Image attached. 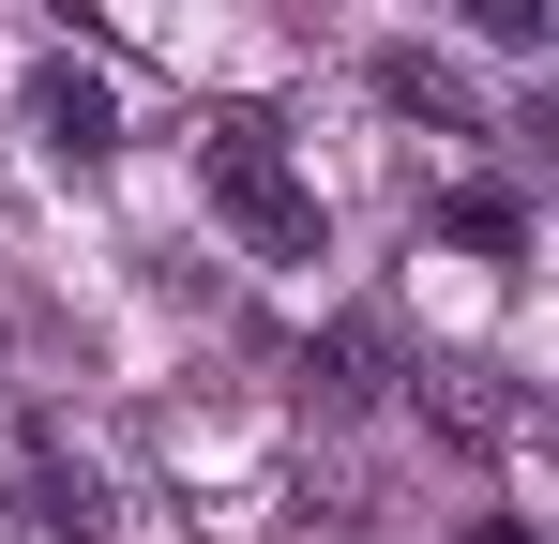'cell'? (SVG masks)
Segmentation results:
<instances>
[{
  "label": "cell",
  "instance_id": "6",
  "mask_svg": "<svg viewBox=\"0 0 559 544\" xmlns=\"http://www.w3.org/2000/svg\"><path fill=\"white\" fill-rule=\"evenodd\" d=\"M454 544H545V530H530V515H468Z\"/></svg>",
  "mask_w": 559,
  "mask_h": 544
},
{
  "label": "cell",
  "instance_id": "5",
  "mask_svg": "<svg viewBox=\"0 0 559 544\" xmlns=\"http://www.w3.org/2000/svg\"><path fill=\"white\" fill-rule=\"evenodd\" d=\"M468 31H484V46H545V0H454Z\"/></svg>",
  "mask_w": 559,
  "mask_h": 544
},
{
  "label": "cell",
  "instance_id": "2",
  "mask_svg": "<svg viewBox=\"0 0 559 544\" xmlns=\"http://www.w3.org/2000/svg\"><path fill=\"white\" fill-rule=\"evenodd\" d=\"M31 137H46V152H76V167H92L106 137H121V106H106V76H76V61H46V76H31Z\"/></svg>",
  "mask_w": 559,
  "mask_h": 544
},
{
  "label": "cell",
  "instance_id": "1",
  "mask_svg": "<svg viewBox=\"0 0 559 544\" xmlns=\"http://www.w3.org/2000/svg\"><path fill=\"white\" fill-rule=\"evenodd\" d=\"M197 167H212V212L258 243V258H333V227H318V181H287V152H273V121L258 106H212V137H197Z\"/></svg>",
  "mask_w": 559,
  "mask_h": 544
},
{
  "label": "cell",
  "instance_id": "4",
  "mask_svg": "<svg viewBox=\"0 0 559 544\" xmlns=\"http://www.w3.org/2000/svg\"><path fill=\"white\" fill-rule=\"evenodd\" d=\"M454 243H468V258H514L530 212H514V197H454Z\"/></svg>",
  "mask_w": 559,
  "mask_h": 544
},
{
  "label": "cell",
  "instance_id": "3",
  "mask_svg": "<svg viewBox=\"0 0 559 544\" xmlns=\"http://www.w3.org/2000/svg\"><path fill=\"white\" fill-rule=\"evenodd\" d=\"M378 106H393V121H439V137H468V121H484V106H468V76H454V61H424V46H393V61H378Z\"/></svg>",
  "mask_w": 559,
  "mask_h": 544
}]
</instances>
